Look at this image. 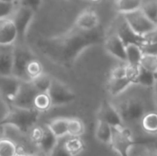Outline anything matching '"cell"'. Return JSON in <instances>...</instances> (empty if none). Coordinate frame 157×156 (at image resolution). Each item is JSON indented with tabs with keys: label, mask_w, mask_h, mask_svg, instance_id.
<instances>
[{
	"label": "cell",
	"mask_w": 157,
	"mask_h": 156,
	"mask_svg": "<svg viewBox=\"0 0 157 156\" xmlns=\"http://www.w3.org/2000/svg\"><path fill=\"white\" fill-rule=\"evenodd\" d=\"M26 73H27L28 79L30 81V80L36 78L37 76H39L40 74H41L42 73H44L43 66H42L41 63L34 57L28 63L27 68H26Z\"/></svg>",
	"instance_id": "30"
},
{
	"label": "cell",
	"mask_w": 157,
	"mask_h": 156,
	"mask_svg": "<svg viewBox=\"0 0 157 156\" xmlns=\"http://www.w3.org/2000/svg\"><path fill=\"white\" fill-rule=\"evenodd\" d=\"M90 1H92V2H98V1H100V0H90Z\"/></svg>",
	"instance_id": "43"
},
{
	"label": "cell",
	"mask_w": 157,
	"mask_h": 156,
	"mask_svg": "<svg viewBox=\"0 0 157 156\" xmlns=\"http://www.w3.org/2000/svg\"><path fill=\"white\" fill-rule=\"evenodd\" d=\"M154 147L143 143L133 142L127 150V156H148Z\"/></svg>",
	"instance_id": "25"
},
{
	"label": "cell",
	"mask_w": 157,
	"mask_h": 156,
	"mask_svg": "<svg viewBox=\"0 0 157 156\" xmlns=\"http://www.w3.org/2000/svg\"><path fill=\"white\" fill-rule=\"evenodd\" d=\"M123 19L134 32L141 36H145L157 29L156 24L152 21L141 8L123 14Z\"/></svg>",
	"instance_id": "6"
},
{
	"label": "cell",
	"mask_w": 157,
	"mask_h": 156,
	"mask_svg": "<svg viewBox=\"0 0 157 156\" xmlns=\"http://www.w3.org/2000/svg\"><path fill=\"white\" fill-rule=\"evenodd\" d=\"M17 41V31L12 18H0V47L12 46Z\"/></svg>",
	"instance_id": "12"
},
{
	"label": "cell",
	"mask_w": 157,
	"mask_h": 156,
	"mask_svg": "<svg viewBox=\"0 0 157 156\" xmlns=\"http://www.w3.org/2000/svg\"><path fill=\"white\" fill-rule=\"evenodd\" d=\"M17 6V2H0V18L10 17Z\"/></svg>",
	"instance_id": "34"
},
{
	"label": "cell",
	"mask_w": 157,
	"mask_h": 156,
	"mask_svg": "<svg viewBox=\"0 0 157 156\" xmlns=\"http://www.w3.org/2000/svg\"><path fill=\"white\" fill-rule=\"evenodd\" d=\"M124 20V19H123ZM120 38L121 39V40L124 42L125 45H129V44H137L140 46H143L145 43V39L144 36H141L139 34H137L136 32H134L130 27L129 25L124 22L119 27L118 31L116 32Z\"/></svg>",
	"instance_id": "16"
},
{
	"label": "cell",
	"mask_w": 157,
	"mask_h": 156,
	"mask_svg": "<svg viewBox=\"0 0 157 156\" xmlns=\"http://www.w3.org/2000/svg\"><path fill=\"white\" fill-rule=\"evenodd\" d=\"M140 66L155 74H157V55L144 52Z\"/></svg>",
	"instance_id": "31"
},
{
	"label": "cell",
	"mask_w": 157,
	"mask_h": 156,
	"mask_svg": "<svg viewBox=\"0 0 157 156\" xmlns=\"http://www.w3.org/2000/svg\"><path fill=\"white\" fill-rule=\"evenodd\" d=\"M103 40L104 33L101 29L82 30L74 26L61 35L40 40L36 45L41 54L51 62L68 67L74 64L86 49Z\"/></svg>",
	"instance_id": "1"
},
{
	"label": "cell",
	"mask_w": 157,
	"mask_h": 156,
	"mask_svg": "<svg viewBox=\"0 0 157 156\" xmlns=\"http://www.w3.org/2000/svg\"><path fill=\"white\" fill-rule=\"evenodd\" d=\"M35 56L29 47L22 44L21 41L13 45V68L12 75L22 81H29L27 76L26 68L28 63Z\"/></svg>",
	"instance_id": "4"
},
{
	"label": "cell",
	"mask_w": 157,
	"mask_h": 156,
	"mask_svg": "<svg viewBox=\"0 0 157 156\" xmlns=\"http://www.w3.org/2000/svg\"><path fill=\"white\" fill-rule=\"evenodd\" d=\"M95 135L98 142L107 145H110L112 139V127L108 123L98 120Z\"/></svg>",
	"instance_id": "20"
},
{
	"label": "cell",
	"mask_w": 157,
	"mask_h": 156,
	"mask_svg": "<svg viewBox=\"0 0 157 156\" xmlns=\"http://www.w3.org/2000/svg\"><path fill=\"white\" fill-rule=\"evenodd\" d=\"M51 98L48 93H38L34 99V108L39 112H44L52 108Z\"/></svg>",
	"instance_id": "29"
},
{
	"label": "cell",
	"mask_w": 157,
	"mask_h": 156,
	"mask_svg": "<svg viewBox=\"0 0 157 156\" xmlns=\"http://www.w3.org/2000/svg\"><path fill=\"white\" fill-rule=\"evenodd\" d=\"M16 156H29V155H27V154H19V153H17Z\"/></svg>",
	"instance_id": "42"
},
{
	"label": "cell",
	"mask_w": 157,
	"mask_h": 156,
	"mask_svg": "<svg viewBox=\"0 0 157 156\" xmlns=\"http://www.w3.org/2000/svg\"><path fill=\"white\" fill-rule=\"evenodd\" d=\"M47 93L51 98L52 107L71 104L76 98L75 93L65 84L56 78H52V85Z\"/></svg>",
	"instance_id": "7"
},
{
	"label": "cell",
	"mask_w": 157,
	"mask_h": 156,
	"mask_svg": "<svg viewBox=\"0 0 157 156\" xmlns=\"http://www.w3.org/2000/svg\"><path fill=\"white\" fill-rule=\"evenodd\" d=\"M155 24H156V25H157V18H156V21H155Z\"/></svg>",
	"instance_id": "44"
},
{
	"label": "cell",
	"mask_w": 157,
	"mask_h": 156,
	"mask_svg": "<svg viewBox=\"0 0 157 156\" xmlns=\"http://www.w3.org/2000/svg\"><path fill=\"white\" fill-rule=\"evenodd\" d=\"M144 51L142 46L137 44L126 45V63L131 65H140Z\"/></svg>",
	"instance_id": "21"
},
{
	"label": "cell",
	"mask_w": 157,
	"mask_h": 156,
	"mask_svg": "<svg viewBox=\"0 0 157 156\" xmlns=\"http://www.w3.org/2000/svg\"><path fill=\"white\" fill-rule=\"evenodd\" d=\"M155 106H156V108H157V80H156V83H155Z\"/></svg>",
	"instance_id": "40"
},
{
	"label": "cell",
	"mask_w": 157,
	"mask_h": 156,
	"mask_svg": "<svg viewBox=\"0 0 157 156\" xmlns=\"http://www.w3.org/2000/svg\"><path fill=\"white\" fill-rule=\"evenodd\" d=\"M41 1L42 0H17V3L19 6L29 7L36 12L41 5Z\"/></svg>",
	"instance_id": "37"
},
{
	"label": "cell",
	"mask_w": 157,
	"mask_h": 156,
	"mask_svg": "<svg viewBox=\"0 0 157 156\" xmlns=\"http://www.w3.org/2000/svg\"><path fill=\"white\" fill-rule=\"evenodd\" d=\"M40 112L35 108H21L11 106L6 115L0 120V126H9L17 130L20 133H29L37 124Z\"/></svg>",
	"instance_id": "2"
},
{
	"label": "cell",
	"mask_w": 157,
	"mask_h": 156,
	"mask_svg": "<svg viewBox=\"0 0 157 156\" xmlns=\"http://www.w3.org/2000/svg\"><path fill=\"white\" fill-rule=\"evenodd\" d=\"M29 156H30V155H29Z\"/></svg>",
	"instance_id": "45"
},
{
	"label": "cell",
	"mask_w": 157,
	"mask_h": 156,
	"mask_svg": "<svg viewBox=\"0 0 157 156\" xmlns=\"http://www.w3.org/2000/svg\"><path fill=\"white\" fill-rule=\"evenodd\" d=\"M133 142L129 128H112V139L109 146L120 156H127V150Z\"/></svg>",
	"instance_id": "10"
},
{
	"label": "cell",
	"mask_w": 157,
	"mask_h": 156,
	"mask_svg": "<svg viewBox=\"0 0 157 156\" xmlns=\"http://www.w3.org/2000/svg\"><path fill=\"white\" fill-rule=\"evenodd\" d=\"M111 78H122L126 77V65H119L112 69L110 73Z\"/></svg>",
	"instance_id": "38"
},
{
	"label": "cell",
	"mask_w": 157,
	"mask_h": 156,
	"mask_svg": "<svg viewBox=\"0 0 157 156\" xmlns=\"http://www.w3.org/2000/svg\"><path fill=\"white\" fill-rule=\"evenodd\" d=\"M98 120L108 123L112 128L126 127L114 104L109 101H104L101 104L98 113Z\"/></svg>",
	"instance_id": "11"
},
{
	"label": "cell",
	"mask_w": 157,
	"mask_h": 156,
	"mask_svg": "<svg viewBox=\"0 0 157 156\" xmlns=\"http://www.w3.org/2000/svg\"><path fill=\"white\" fill-rule=\"evenodd\" d=\"M35 13L36 12L33 11L32 9L19 5L15 9L14 13L10 17L14 21L15 26L17 28V40L22 42V40L25 39L28 29L33 20Z\"/></svg>",
	"instance_id": "8"
},
{
	"label": "cell",
	"mask_w": 157,
	"mask_h": 156,
	"mask_svg": "<svg viewBox=\"0 0 157 156\" xmlns=\"http://www.w3.org/2000/svg\"><path fill=\"white\" fill-rule=\"evenodd\" d=\"M65 137L66 136L58 139V142H57L56 145L54 146V148L52 149V151L51 152V154L48 156H73L67 151V149L64 146Z\"/></svg>",
	"instance_id": "35"
},
{
	"label": "cell",
	"mask_w": 157,
	"mask_h": 156,
	"mask_svg": "<svg viewBox=\"0 0 157 156\" xmlns=\"http://www.w3.org/2000/svg\"><path fill=\"white\" fill-rule=\"evenodd\" d=\"M22 80L14 75H0V96L6 102L11 104Z\"/></svg>",
	"instance_id": "13"
},
{
	"label": "cell",
	"mask_w": 157,
	"mask_h": 156,
	"mask_svg": "<svg viewBox=\"0 0 157 156\" xmlns=\"http://www.w3.org/2000/svg\"><path fill=\"white\" fill-rule=\"evenodd\" d=\"M29 137L46 156L51 154L58 142V138L52 132L47 124L42 126H38L36 124L30 130Z\"/></svg>",
	"instance_id": "5"
},
{
	"label": "cell",
	"mask_w": 157,
	"mask_h": 156,
	"mask_svg": "<svg viewBox=\"0 0 157 156\" xmlns=\"http://www.w3.org/2000/svg\"><path fill=\"white\" fill-rule=\"evenodd\" d=\"M141 9L152 21L155 23L157 18V0L144 1Z\"/></svg>",
	"instance_id": "33"
},
{
	"label": "cell",
	"mask_w": 157,
	"mask_h": 156,
	"mask_svg": "<svg viewBox=\"0 0 157 156\" xmlns=\"http://www.w3.org/2000/svg\"><path fill=\"white\" fill-rule=\"evenodd\" d=\"M132 84L126 77L122 78H109L108 83V91L112 97H119Z\"/></svg>",
	"instance_id": "19"
},
{
	"label": "cell",
	"mask_w": 157,
	"mask_h": 156,
	"mask_svg": "<svg viewBox=\"0 0 157 156\" xmlns=\"http://www.w3.org/2000/svg\"><path fill=\"white\" fill-rule=\"evenodd\" d=\"M86 131L84 122L76 118L68 119V136L81 137Z\"/></svg>",
	"instance_id": "28"
},
{
	"label": "cell",
	"mask_w": 157,
	"mask_h": 156,
	"mask_svg": "<svg viewBox=\"0 0 157 156\" xmlns=\"http://www.w3.org/2000/svg\"><path fill=\"white\" fill-rule=\"evenodd\" d=\"M140 73V65H131L126 63V78L132 85H137Z\"/></svg>",
	"instance_id": "36"
},
{
	"label": "cell",
	"mask_w": 157,
	"mask_h": 156,
	"mask_svg": "<svg viewBox=\"0 0 157 156\" xmlns=\"http://www.w3.org/2000/svg\"><path fill=\"white\" fill-rule=\"evenodd\" d=\"M75 27L82 30H93L99 28V17L93 9L83 10L75 21Z\"/></svg>",
	"instance_id": "15"
},
{
	"label": "cell",
	"mask_w": 157,
	"mask_h": 156,
	"mask_svg": "<svg viewBox=\"0 0 157 156\" xmlns=\"http://www.w3.org/2000/svg\"><path fill=\"white\" fill-rule=\"evenodd\" d=\"M0 50V75H12L13 45Z\"/></svg>",
	"instance_id": "17"
},
{
	"label": "cell",
	"mask_w": 157,
	"mask_h": 156,
	"mask_svg": "<svg viewBox=\"0 0 157 156\" xmlns=\"http://www.w3.org/2000/svg\"><path fill=\"white\" fill-rule=\"evenodd\" d=\"M142 48H143L144 52L157 55V40L154 41V42H151V43L144 44V46H142Z\"/></svg>",
	"instance_id": "39"
},
{
	"label": "cell",
	"mask_w": 157,
	"mask_h": 156,
	"mask_svg": "<svg viewBox=\"0 0 157 156\" xmlns=\"http://www.w3.org/2000/svg\"><path fill=\"white\" fill-rule=\"evenodd\" d=\"M142 130L150 135L157 134V111L146 112L140 121Z\"/></svg>",
	"instance_id": "18"
},
{
	"label": "cell",
	"mask_w": 157,
	"mask_h": 156,
	"mask_svg": "<svg viewBox=\"0 0 157 156\" xmlns=\"http://www.w3.org/2000/svg\"><path fill=\"white\" fill-rule=\"evenodd\" d=\"M17 145L9 139H0V156H16Z\"/></svg>",
	"instance_id": "32"
},
{
	"label": "cell",
	"mask_w": 157,
	"mask_h": 156,
	"mask_svg": "<svg viewBox=\"0 0 157 156\" xmlns=\"http://www.w3.org/2000/svg\"><path fill=\"white\" fill-rule=\"evenodd\" d=\"M143 3L144 0H116V7L123 15L140 9Z\"/></svg>",
	"instance_id": "24"
},
{
	"label": "cell",
	"mask_w": 157,
	"mask_h": 156,
	"mask_svg": "<svg viewBox=\"0 0 157 156\" xmlns=\"http://www.w3.org/2000/svg\"><path fill=\"white\" fill-rule=\"evenodd\" d=\"M38 93L31 81H22L10 105L21 108H34V99Z\"/></svg>",
	"instance_id": "9"
},
{
	"label": "cell",
	"mask_w": 157,
	"mask_h": 156,
	"mask_svg": "<svg viewBox=\"0 0 157 156\" xmlns=\"http://www.w3.org/2000/svg\"><path fill=\"white\" fill-rule=\"evenodd\" d=\"M47 125L58 139L68 135V119L58 118L47 123Z\"/></svg>",
	"instance_id": "22"
},
{
	"label": "cell",
	"mask_w": 157,
	"mask_h": 156,
	"mask_svg": "<svg viewBox=\"0 0 157 156\" xmlns=\"http://www.w3.org/2000/svg\"><path fill=\"white\" fill-rule=\"evenodd\" d=\"M157 80V74H155L140 66V73L137 85L144 87H155Z\"/></svg>",
	"instance_id": "27"
},
{
	"label": "cell",
	"mask_w": 157,
	"mask_h": 156,
	"mask_svg": "<svg viewBox=\"0 0 157 156\" xmlns=\"http://www.w3.org/2000/svg\"><path fill=\"white\" fill-rule=\"evenodd\" d=\"M64 146L73 156L78 155L85 150V143L81 139V137H73V136H69L68 138L65 137Z\"/></svg>",
	"instance_id": "23"
},
{
	"label": "cell",
	"mask_w": 157,
	"mask_h": 156,
	"mask_svg": "<svg viewBox=\"0 0 157 156\" xmlns=\"http://www.w3.org/2000/svg\"><path fill=\"white\" fill-rule=\"evenodd\" d=\"M35 88L40 93H47L52 81V77H51L49 74L42 73L36 78L30 80Z\"/></svg>",
	"instance_id": "26"
},
{
	"label": "cell",
	"mask_w": 157,
	"mask_h": 156,
	"mask_svg": "<svg viewBox=\"0 0 157 156\" xmlns=\"http://www.w3.org/2000/svg\"><path fill=\"white\" fill-rule=\"evenodd\" d=\"M104 46L111 56L126 63V45L116 32L104 40Z\"/></svg>",
	"instance_id": "14"
},
{
	"label": "cell",
	"mask_w": 157,
	"mask_h": 156,
	"mask_svg": "<svg viewBox=\"0 0 157 156\" xmlns=\"http://www.w3.org/2000/svg\"><path fill=\"white\" fill-rule=\"evenodd\" d=\"M114 106L127 128L129 124H140L144 115L148 112L145 103L142 99L135 97L124 99Z\"/></svg>",
	"instance_id": "3"
},
{
	"label": "cell",
	"mask_w": 157,
	"mask_h": 156,
	"mask_svg": "<svg viewBox=\"0 0 157 156\" xmlns=\"http://www.w3.org/2000/svg\"><path fill=\"white\" fill-rule=\"evenodd\" d=\"M148 156H157V149L154 148V150L151 152V154H150Z\"/></svg>",
	"instance_id": "41"
}]
</instances>
